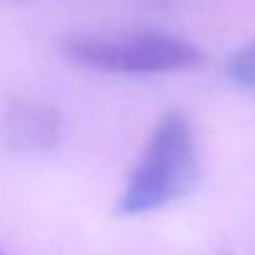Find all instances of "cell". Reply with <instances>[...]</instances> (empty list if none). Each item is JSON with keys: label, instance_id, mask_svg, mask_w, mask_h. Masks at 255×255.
Segmentation results:
<instances>
[{"label": "cell", "instance_id": "4", "mask_svg": "<svg viewBox=\"0 0 255 255\" xmlns=\"http://www.w3.org/2000/svg\"><path fill=\"white\" fill-rule=\"evenodd\" d=\"M228 77L238 87L255 92V40L241 47L231 60H228Z\"/></svg>", "mask_w": 255, "mask_h": 255}, {"label": "cell", "instance_id": "1", "mask_svg": "<svg viewBox=\"0 0 255 255\" xmlns=\"http://www.w3.org/2000/svg\"><path fill=\"white\" fill-rule=\"evenodd\" d=\"M196 176L198 156L193 129L181 112H166L131 171L117 211L122 216H139L164 208L193 188Z\"/></svg>", "mask_w": 255, "mask_h": 255}, {"label": "cell", "instance_id": "5", "mask_svg": "<svg viewBox=\"0 0 255 255\" xmlns=\"http://www.w3.org/2000/svg\"><path fill=\"white\" fill-rule=\"evenodd\" d=\"M0 255H5V253H2V251H0Z\"/></svg>", "mask_w": 255, "mask_h": 255}, {"label": "cell", "instance_id": "2", "mask_svg": "<svg viewBox=\"0 0 255 255\" xmlns=\"http://www.w3.org/2000/svg\"><path fill=\"white\" fill-rule=\"evenodd\" d=\"M72 60L104 72H129V75H154L173 72L201 65L203 52L186 40L161 32H134L114 37L80 35L65 42Z\"/></svg>", "mask_w": 255, "mask_h": 255}, {"label": "cell", "instance_id": "3", "mask_svg": "<svg viewBox=\"0 0 255 255\" xmlns=\"http://www.w3.org/2000/svg\"><path fill=\"white\" fill-rule=\"evenodd\" d=\"M60 119L52 109L42 104H22L17 112L10 114L7 136L15 146L25 149H45L57 139Z\"/></svg>", "mask_w": 255, "mask_h": 255}]
</instances>
